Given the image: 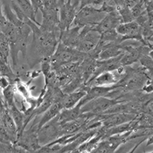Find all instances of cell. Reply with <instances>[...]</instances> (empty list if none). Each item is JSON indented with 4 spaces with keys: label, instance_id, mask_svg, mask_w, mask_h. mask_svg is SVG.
I'll list each match as a JSON object with an SVG mask.
<instances>
[{
    "label": "cell",
    "instance_id": "1",
    "mask_svg": "<svg viewBox=\"0 0 153 153\" xmlns=\"http://www.w3.org/2000/svg\"><path fill=\"white\" fill-rule=\"evenodd\" d=\"M26 23L29 25L33 34L31 52L26 58L28 66L31 68L44 59L51 58L54 54L59 42V35L54 32L44 30L41 28L40 25L31 20H28Z\"/></svg>",
    "mask_w": 153,
    "mask_h": 153
},
{
    "label": "cell",
    "instance_id": "2",
    "mask_svg": "<svg viewBox=\"0 0 153 153\" xmlns=\"http://www.w3.org/2000/svg\"><path fill=\"white\" fill-rule=\"evenodd\" d=\"M87 54L75 48L67 47L59 42L54 54L50 58L51 68L55 70L72 63H81Z\"/></svg>",
    "mask_w": 153,
    "mask_h": 153
},
{
    "label": "cell",
    "instance_id": "3",
    "mask_svg": "<svg viewBox=\"0 0 153 153\" xmlns=\"http://www.w3.org/2000/svg\"><path fill=\"white\" fill-rule=\"evenodd\" d=\"M106 13L100 9H95L93 5H87L79 9L71 26L94 27L106 16Z\"/></svg>",
    "mask_w": 153,
    "mask_h": 153
},
{
    "label": "cell",
    "instance_id": "4",
    "mask_svg": "<svg viewBox=\"0 0 153 153\" xmlns=\"http://www.w3.org/2000/svg\"><path fill=\"white\" fill-rule=\"evenodd\" d=\"M61 126L57 116L38 129V138L41 146H45L61 137Z\"/></svg>",
    "mask_w": 153,
    "mask_h": 153
},
{
    "label": "cell",
    "instance_id": "5",
    "mask_svg": "<svg viewBox=\"0 0 153 153\" xmlns=\"http://www.w3.org/2000/svg\"><path fill=\"white\" fill-rule=\"evenodd\" d=\"M120 103L117 100L111 99L106 97H100L91 100L85 104L80 106L81 113H88V114L98 116L103 114L110 107Z\"/></svg>",
    "mask_w": 153,
    "mask_h": 153
},
{
    "label": "cell",
    "instance_id": "6",
    "mask_svg": "<svg viewBox=\"0 0 153 153\" xmlns=\"http://www.w3.org/2000/svg\"><path fill=\"white\" fill-rule=\"evenodd\" d=\"M116 31L120 36H122V38H121L122 43L127 40H136L146 45L143 35H142L141 27L135 21L121 23L116 28Z\"/></svg>",
    "mask_w": 153,
    "mask_h": 153
},
{
    "label": "cell",
    "instance_id": "7",
    "mask_svg": "<svg viewBox=\"0 0 153 153\" xmlns=\"http://www.w3.org/2000/svg\"><path fill=\"white\" fill-rule=\"evenodd\" d=\"M79 8L71 3V0H67V2L59 9V27L60 31H65L71 26Z\"/></svg>",
    "mask_w": 153,
    "mask_h": 153
},
{
    "label": "cell",
    "instance_id": "8",
    "mask_svg": "<svg viewBox=\"0 0 153 153\" xmlns=\"http://www.w3.org/2000/svg\"><path fill=\"white\" fill-rule=\"evenodd\" d=\"M14 144L31 153L35 152L42 147L38 141V131L31 127L28 130H24Z\"/></svg>",
    "mask_w": 153,
    "mask_h": 153
},
{
    "label": "cell",
    "instance_id": "9",
    "mask_svg": "<svg viewBox=\"0 0 153 153\" xmlns=\"http://www.w3.org/2000/svg\"><path fill=\"white\" fill-rule=\"evenodd\" d=\"M100 39V35L94 31H90L87 33L80 31L78 43L76 44L75 49L83 53L88 54L94 50Z\"/></svg>",
    "mask_w": 153,
    "mask_h": 153
},
{
    "label": "cell",
    "instance_id": "10",
    "mask_svg": "<svg viewBox=\"0 0 153 153\" xmlns=\"http://www.w3.org/2000/svg\"><path fill=\"white\" fill-rule=\"evenodd\" d=\"M121 23H123L122 19L120 17L118 11L115 10L106 14L97 25H96L95 26L91 28V31H96L100 35H102L106 31L116 29V28Z\"/></svg>",
    "mask_w": 153,
    "mask_h": 153
},
{
    "label": "cell",
    "instance_id": "11",
    "mask_svg": "<svg viewBox=\"0 0 153 153\" xmlns=\"http://www.w3.org/2000/svg\"><path fill=\"white\" fill-rule=\"evenodd\" d=\"M87 87L85 85L82 86L80 89L71 94H65L59 103L63 109H71L78 104L80 100L87 94Z\"/></svg>",
    "mask_w": 153,
    "mask_h": 153
},
{
    "label": "cell",
    "instance_id": "12",
    "mask_svg": "<svg viewBox=\"0 0 153 153\" xmlns=\"http://www.w3.org/2000/svg\"><path fill=\"white\" fill-rule=\"evenodd\" d=\"M82 28L79 26H71L68 29L60 32L59 42L68 48H75L78 43L79 35Z\"/></svg>",
    "mask_w": 153,
    "mask_h": 153
},
{
    "label": "cell",
    "instance_id": "13",
    "mask_svg": "<svg viewBox=\"0 0 153 153\" xmlns=\"http://www.w3.org/2000/svg\"><path fill=\"white\" fill-rule=\"evenodd\" d=\"M118 76V75L114 71L103 72L86 86L87 87H111L117 84L120 80Z\"/></svg>",
    "mask_w": 153,
    "mask_h": 153
},
{
    "label": "cell",
    "instance_id": "14",
    "mask_svg": "<svg viewBox=\"0 0 153 153\" xmlns=\"http://www.w3.org/2000/svg\"><path fill=\"white\" fill-rule=\"evenodd\" d=\"M63 110L62 106L61 105L60 103H54L50 107L46 110L43 114H42V117L39 119V121L38 123V125H37V129H41L42 126H43L45 124L47 123L48 122H49L50 120H51L52 119H54V117H56L57 115L59 114L60 112Z\"/></svg>",
    "mask_w": 153,
    "mask_h": 153
},
{
    "label": "cell",
    "instance_id": "15",
    "mask_svg": "<svg viewBox=\"0 0 153 153\" xmlns=\"http://www.w3.org/2000/svg\"><path fill=\"white\" fill-rule=\"evenodd\" d=\"M0 123L2 124V126L5 128L6 132H8V134H9V136H10L12 143L14 144L16 142V140H17L18 130L14 120H13V119L12 118V117H11L10 114H9V110H7V111L4 113Z\"/></svg>",
    "mask_w": 153,
    "mask_h": 153
},
{
    "label": "cell",
    "instance_id": "16",
    "mask_svg": "<svg viewBox=\"0 0 153 153\" xmlns=\"http://www.w3.org/2000/svg\"><path fill=\"white\" fill-rule=\"evenodd\" d=\"M81 114L80 106L76 105L74 107L71 108V109H63L60 112L59 114L57 115V118L61 125H62L65 123L76 120L81 116Z\"/></svg>",
    "mask_w": 153,
    "mask_h": 153
},
{
    "label": "cell",
    "instance_id": "17",
    "mask_svg": "<svg viewBox=\"0 0 153 153\" xmlns=\"http://www.w3.org/2000/svg\"><path fill=\"white\" fill-rule=\"evenodd\" d=\"M10 1L16 4L18 7L22 11L25 16L28 19H29L31 21L38 25H40V23L37 22L36 12H35L33 5H32L30 0H10Z\"/></svg>",
    "mask_w": 153,
    "mask_h": 153
},
{
    "label": "cell",
    "instance_id": "18",
    "mask_svg": "<svg viewBox=\"0 0 153 153\" xmlns=\"http://www.w3.org/2000/svg\"><path fill=\"white\" fill-rule=\"evenodd\" d=\"M124 52L121 48L120 45H108L102 48L98 55V61H105V60L113 58L120 55Z\"/></svg>",
    "mask_w": 153,
    "mask_h": 153
},
{
    "label": "cell",
    "instance_id": "19",
    "mask_svg": "<svg viewBox=\"0 0 153 153\" xmlns=\"http://www.w3.org/2000/svg\"><path fill=\"white\" fill-rule=\"evenodd\" d=\"M10 57V47L7 38L1 32L0 33V60L5 62H9Z\"/></svg>",
    "mask_w": 153,
    "mask_h": 153
},
{
    "label": "cell",
    "instance_id": "20",
    "mask_svg": "<svg viewBox=\"0 0 153 153\" xmlns=\"http://www.w3.org/2000/svg\"><path fill=\"white\" fill-rule=\"evenodd\" d=\"M2 96L5 100L7 106L16 104L15 97H16V90L14 84H10L6 88L2 90Z\"/></svg>",
    "mask_w": 153,
    "mask_h": 153
},
{
    "label": "cell",
    "instance_id": "21",
    "mask_svg": "<svg viewBox=\"0 0 153 153\" xmlns=\"http://www.w3.org/2000/svg\"><path fill=\"white\" fill-rule=\"evenodd\" d=\"M117 10L118 11L119 14H120V17L122 19V21L123 23L130 22H132L135 20L133 16H132L131 9H129V8H120V9H117Z\"/></svg>",
    "mask_w": 153,
    "mask_h": 153
},
{
    "label": "cell",
    "instance_id": "22",
    "mask_svg": "<svg viewBox=\"0 0 153 153\" xmlns=\"http://www.w3.org/2000/svg\"><path fill=\"white\" fill-rule=\"evenodd\" d=\"M139 61L146 71L152 74V57L146 54H141L139 58Z\"/></svg>",
    "mask_w": 153,
    "mask_h": 153
},
{
    "label": "cell",
    "instance_id": "23",
    "mask_svg": "<svg viewBox=\"0 0 153 153\" xmlns=\"http://www.w3.org/2000/svg\"><path fill=\"white\" fill-rule=\"evenodd\" d=\"M132 16L134 19H136V18L139 17L140 15L146 11V7H145V3L143 0H138L135 5L131 8Z\"/></svg>",
    "mask_w": 153,
    "mask_h": 153
},
{
    "label": "cell",
    "instance_id": "24",
    "mask_svg": "<svg viewBox=\"0 0 153 153\" xmlns=\"http://www.w3.org/2000/svg\"><path fill=\"white\" fill-rule=\"evenodd\" d=\"M0 143L5 145H13L10 136L1 123H0Z\"/></svg>",
    "mask_w": 153,
    "mask_h": 153
},
{
    "label": "cell",
    "instance_id": "25",
    "mask_svg": "<svg viewBox=\"0 0 153 153\" xmlns=\"http://www.w3.org/2000/svg\"><path fill=\"white\" fill-rule=\"evenodd\" d=\"M9 84H10V82L8 80V78H6L5 76H0V88L3 90L6 88Z\"/></svg>",
    "mask_w": 153,
    "mask_h": 153
},
{
    "label": "cell",
    "instance_id": "26",
    "mask_svg": "<svg viewBox=\"0 0 153 153\" xmlns=\"http://www.w3.org/2000/svg\"><path fill=\"white\" fill-rule=\"evenodd\" d=\"M95 2L96 0H80V9L84 7V6H87V5H93Z\"/></svg>",
    "mask_w": 153,
    "mask_h": 153
},
{
    "label": "cell",
    "instance_id": "27",
    "mask_svg": "<svg viewBox=\"0 0 153 153\" xmlns=\"http://www.w3.org/2000/svg\"><path fill=\"white\" fill-rule=\"evenodd\" d=\"M107 0H96V2H94V4L93 5H102L103 3L106 2Z\"/></svg>",
    "mask_w": 153,
    "mask_h": 153
},
{
    "label": "cell",
    "instance_id": "28",
    "mask_svg": "<svg viewBox=\"0 0 153 153\" xmlns=\"http://www.w3.org/2000/svg\"><path fill=\"white\" fill-rule=\"evenodd\" d=\"M149 153H152V152H149Z\"/></svg>",
    "mask_w": 153,
    "mask_h": 153
},
{
    "label": "cell",
    "instance_id": "29",
    "mask_svg": "<svg viewBox=\"0 0 153 153\" xmlns=\"http://www.w3.org/2000/svg\"><path fill=\"white\" fill-rule=\"evenodd\" d=\"M30 1H31V0H30Z\"/></svg>",
    "mask_w": 153,
    "mask_h": 153
},
{
    "label": "cell",
    "instance_id": "30",
    "mask_svg": "<svg viewBox=\"0 0 153 153\" xmlns=\"http://www.w3.org/2000/svg\"><path fill=\"white\" fill-rule=\"evenodd\" d=\"M0 76H1V75H0Z\"/></svg>",
    "mask_w": 153,
    "mask_h": 153
}]
</instances>
